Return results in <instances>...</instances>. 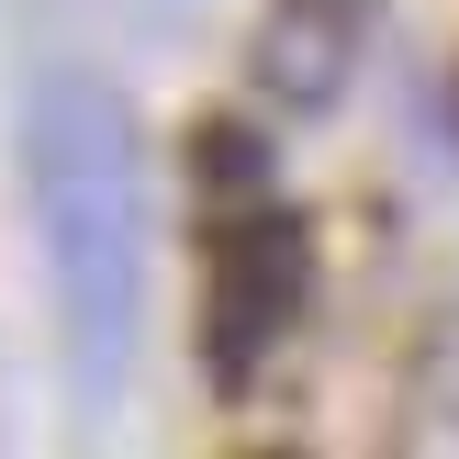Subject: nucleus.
<instances>
[{
	"mask_svg": "<svg viewBox=\"0 0 459 459\" xmlns=\"http://www.w3.org/2000/svg\"><path fill=\"white\" fill-rule=\"evenodd\" d=\"M22 179H34V224H45L67 370L79 393H112L134 348V291H146V179H134L124 101L79 67H45L22 101Z\"/></svg>",
	"mask_w": 459,
	"mask_h": 459,
	"instance_id": "obj_1",
	"label": "nucleus"
},
{
	"mask_svg": "<svg viewBox=\"0 0 459 459\" xmlns=\"http://www.w3.org/2000/svg\"><path fill=\"white\" fill-rule=\"evenodd\" d=\"M303 291H314L303 224L291 213H236L213 236V258H202V370L224 393H247L269 370V348L303 325Z\"/></svg>",
	"mask_w": 459,
	"mask_h": 459,
	"instance_id": "obj_2",
	"label": "nucleus"
},
{
	"mask_svg": "<svg viewBox=\"0 0 459 459\" xmlns=\"http://www.w3.org/2000/svg\"><path fill=\"white\" fill-rule=\"evenodd\" d=\"M348 45H359V0H281L269 34H258V79L314 112V101L348 90Z\"/></svg>",
	"mask_w": 459,
	"mask_h": 459,
	"instance_id": "obj_3",
	"label": "nucleus"
}]
</instances>
